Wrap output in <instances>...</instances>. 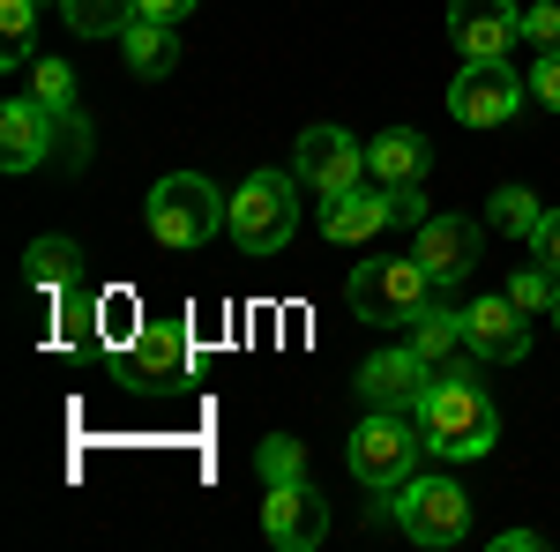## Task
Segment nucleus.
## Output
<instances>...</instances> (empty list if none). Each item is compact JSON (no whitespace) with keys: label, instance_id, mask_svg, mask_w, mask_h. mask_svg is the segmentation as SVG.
Returning <instances> with one entry per match:
<instances>
[{"label":"nucleus","instance_id":"412c9836","mask_svg":"<svg viewBox=\"0 0 560 552\" xmlns=\"http://www.w3.org/2000/svg\"><path fill=\"white\" fill-rule=\"evenodd\" d=\"M75 269H83V247L75 239H31V255H23V277L52 298L75 292Z\"/></svg>","mask_w":560,"mask_h":552},{"label":"nucleus","instance_id":"6e6552de","mask_svg":"<svg viewBox=\"0 0 560 552\" xmlns=\"http://www.w3.org/2000/svg\"><path fill=\"white\" fill-rule=\"evenodd\" d=\"M448 38L464 60H509V45L523 38L516 0H448Z\"/></svg>","mask_w":560,"mask_h":552},{"label":"nucleus","instance_id":"c85d7f7f","mask_svg":"<svg viewBox=\"0 0 560 552\" xmlns=\"http://www.w3.org/2000/svg\"><path fill=\"white\" fill-rule=\"evenodd\" d=\"M530 97H538L546 113H560V45H553V52H538V68H530Z\"/></svg>","mask_w":560,"mask_h":552},{"label":"nucleus","instance_id":"423d86ee","mask_svg":"<svg viewBox=\"0 0 560 552\" xmlns=\"http://www.w3.org/2000/svg\"><path fill=\"white\" fill-rule=\"evenodd\" d=\"M396 522L411 545H464L471 538V501L456 478H411L404 501H396Z\"/></svg>","mask_w":560,"mask_h":552},{"label":"nucleus","instance_id":"0eeeda50","mask_svg":"<svg viewBox=\"0 0 560 552\" xmlns=\"http://www.w3.org/2000/svg\"><path fill=\"white\" fill-rule=\"evenodd\" d=\"M523 75L509 60H464V75L448 83V113L464 120V128H509L523 105Z\"/></svg>","mask_w":560,"mask_h":552},{"label":"nucleus","instance_id":"5701e85b","mask_svg":"<svg viewBox=\"0 0 560 552\" xmlns=\"http://www.w3.org/2000/svg\"><path fill=\"white\" fill-rule=\"evenodd\" d=\"M486 224H493V232H509V239H538L546 210H538V195H530V187H501V195L486 202Z\"/></svg>","mask_w":560,"mask_h":552},{"label":"nucleus","instance_id":"f8f14e48","mask_svg":"<svg viewBox=\"0 0 560 552\" xmlns=\"http://www.w3.org/2000/svg\"><path fill=\"white\" fill-rule=\"evenodd\" d=\"M411 255L427 261L433 284H464L478 269V224H464V216H427L419 239H411Z\"/></svg>","mask_w":560,"mask_h":552},{"label":"nucleus","instance_id":"c756f323","mask_svg":"<svg viewBox=\"0 0 560 552\" xmlns=\"http://www.w3.org/2000/svg\"><path fill=\"white\" fill-rule=\"evenodd\" d=\"M388 210H396V224L419 232V224H427V195H419V187H388Z\"/></svg>","mask_w":560,"mask_h":552},{"label":"nucleus","instance_id":"aec40b11","mask_svg":"<svg viewBox=\"0 0 560 552\" xmlns=\"http://www.w3.org/2000/svg\"><path fill=\"white\" fill-rule=\"evenodd\" d=\"M31 97H38L45 113L68 128V142H75V157H83V113H75V68L68 60H38L31 68Z\"/></svg>","mask_w":560,"mask_h":552},{"label":"nucleus","instance_id":"6ab92c4d","mask_svg":"<svg viewBox=\"0 0 560 552\" xmlns=\"http://www.w3.org/2000/svg\"><path fill=\"white\" fill-rule=\"evenodd\" d=\"M120 60H128V75H142V83H165V75L179 68L173 23H150V15H135L128 31H120Z\"/></svg>","mask_w":560,"mask_h":552},{"label":"nucleus","instance_id":"72a5a7b5","mask_svg":"<svg viewBox=\"0 0 560 552\" xmlns=\"http://www.w3.org/2000/svg\"><path fill=\"white\" fill-rule=\"evenodd\" d=\"M553 321H560V306H553Z\"/></svg>","mask_w":560,"mask_h":552},{"label":"nucleus","instance_id":"4be33fe9","mask_svg":"<svg viewBox=\"0 0 560 552\" xmlns=\"http://www.w3.org/2000/svg\"><path fill=\"white\" fill-rule=\"evenodd\" d=\"M135 15H142V0H60V23L75 38H120Z\"/></svg>","mask_w":560,"mask_h":552},{"label":"nucleus","instance_id":"1a4fd4ad","mask_svg":"<svg viewBox=\"0 0 560 552\" xmlns=\"http://www.w3.org/2000/svg\"><path fill=\"white\" fill-rule=\"evenodd\" d=\"M261 538L284 552H314L329 538V501L314 493V485H269V501H261Z\"/></svg>","mask_w":560,"mask_h":552},{"label":"nucleus","instance_id":"f257e3e1","mask_svg":"<svg viewBox=\"0 0 560 552\" xmlns=\"http://www.w3.org/2000/svg\"><path fill=\"white\" fill-rule=\"evenodd\" d=\"M411 425L427 433V456H441V463H478L501 441V411L471 374H433L411 403Z\"/></svg>","mask_w":560,"mask_h":552},{"label":"nucleus","instance_id":"a878e982","mask_svg":"<svg viewBox=\"0 0 560 552\" xmlns=\"http://www.w3.org/2000/svg\"><path fill=\"white\" fill-rule=\"evenodd\" d=\"M509 298H516L523 314H553V306H560V269H546V261H538V269H516Z\"/></svg>","mask_w":560,"mask_h":552},{"label":"nucleus","instance_id":"cd10ccee","mask_svg":"<svg viewBox=\"0 0 560 552\" xmlns=\"http://www.w3.org/2000/svg\"><path fill=\"white\" fill-rule=\"evenodd\" d=\"M523 45H538V52H553V45H560V0L523 8Z\"/></svg>","mask_w":560,"mask_h":552},{"label":"nucleus","instance_id":"dca6fc26","mask_svg":"<svg viewBox=\"0 0 560 552\" xmlns=\"http://www.w3.org/2000/svg\"><path fill=\"white\" fill-rule=\"evenodd\" d=\"M52 134H60V120L45 113L38 97H15V105L0 113V172H31V165H45Z\"/></svg>","mask_w":560,"mask_h":552},{"label":"nucleus","instance_id":"ddd939ff","mask_svg":"<svg viewBox=\"0 0 560 552\" xmlns=\"http://www.w3.org/2000/svg\"><path fill=\"white\" fill-rule=\"evenodd\" d=\"M427 381H433V374H427V359H419L411 343H404V351H374V359L359 366V396L382 403V411H411Z\"/></svg>","mask_w":560,"mask_h":552},{"label":"nucleus","instance_id":"bb28decb","mask_svg":"<svg viewBox=\"0 0 560 552\" xmlns=\"http://www.w3.org/2000/svg\"><path fill=\"white\" fill-rule=\"evenodd\" d=\"M31 23H38V0H0V38H8V68H23L31 60Z\"/></svg>","mask_w":560,"mask_h":552},{"label":"nucleus","instance_id":"9b49d317","mask_svg":"<svg viewBox=\"0 0 560 552\" xmlns=\"http://www.w3.org/2000/svg\"><path fill=\"white\" fill-rule=\"evenodd\" d=\"M464 337H471L478 359H493V366H516L523 351H530V314H523L509 292L471 298V306H464Z\"/></svg>","mask_w":560,"mask_h":552},{"label":"nucleus","instance_id":"2f4dec72","mask_svg":"<svg viewBox=\"0 0 560 552\" xmlns=\"http://www.w3.org/2000/svg\"><path fill=\"white\" fill-rule=\"evenodd\" d=\"M142 15L150 23H179V15H195V0H142Z\"/></svg>","mask_w":560,"mask_h":552},{"label":"nucleus","instance_id":"4468645a","mask_svg":"<svg viewBox=\"0 0 560 552\" xmlns=\"http://www.w3.org/2000/svg\"><path fill=\"white\" fill-rule=\"evenodd\" d=\"M396 210H388V187H351V195H329L322 202V232L337 239V247H366V239H382Z\"/></svg>","mask_w":560,"mask_h":552},{"label":"nucleus","instance_id":"f3484780","mask_svg":"<svg viewBox=\"0 0 560 552\" xmlns=\"http://www.w3.org/2000/svg\"><path fill=\"white\" fill-rule=\"evenodd\" d=\"M179 374H187V321H142L128 359V388H158V381H179Z\"/></svg>","mask_w":560,"mask_h":552},{"label":"nucleus","instance_id":"393cba45","mask_svg":"<svg viewBox=\"0 0 560 552\" xmlns=\"http://www.w3.org/2000/svg\"><path fill=\"white\" fill-rule=\"evenodd\" d=\"M255 470H261V485H300L306 478V448L292 441V433H269L255 448Z\"/></svg>","mask_w":560,"mask_h":552},{"label":"nucleus","instance_id":"7c9ffc66","mask_svg":"<svg viewBox=\"0 0 560 552\" xmlns=\"http://www.w3.org/2000/svg\"><path fill=\"white\" fill-rule=\"evenodd\" d=\"M530 247H538L546 269H560V210H546V224H538V239H530Z\"/></svg>","mask_w":560,"mask_h":552},{"label":"nucleus","instance_id":"2eb2a0df","mask_svg":"<svg viewBox=\"0 0 560 552\" xmlns=\"http://www.w3.org/2000/svg\"><path fill=\"white\" fill-rule=\"evenodd\" d=\"M411 351L427 359V374H471V337H464V314L448 306H419L411 314Z\"/></svg>","mask_w":560,"mask_h":552},{"label":"nucleus","instance_id":"f03ea898","mask_svg":"<svg viewBox=\"0 0 560 552\" xmlns=\"http://www.w3.org/2000/svg\"><path fill=\"white\" fill-rule=\"evenodd\" d=\"M419 456H427V433L411 425V411H382V403L351 425V441H345L351 478L374 485V493H404L419 478Z\"/></svg>","mask_w":560,"mask_h":552},{"label":"nucleus","instance_id":"7ed1b4c3","mask_svg":"<svg viewBox=\"0 0 560 552\" xmlns=\"http://www.w3.org/2000/svg\"><path fill=\"white\" fill-rule=\"evenodd\" d=\"M224 216H232V202L217 195L202 172H173V179H158L150 187V239L158 247H210L217 232H224Z\"/></svg>","mask_w":560,"mask_h":552},{"label":"nucleus","instance_id":"473e14b6","mask_svg":"<svg viewBox=\"0 0 560 552\" xmlns=\"http://www.w3.org/2000/svg\"><path fill=\"white\" fill-rule=\"evenodd\" d=\"M538 545H546L538 530H501V538H493V552H538Z\"/></svg>","mask_w":560,"mask_h":552},{"label":"nucleus","instance_id":"39448f33","mask_svg":"<svg viewBox=\"0 0 560 552\" xmlns=\"http://www.w3.org/2000/svg\"><path fill=\"white\" fill-rule=\"evenodd\" d=\"M433 292H441V284L427 277L419 255H382V261H359V269H351V314L374 321V329L411 321L419 306H433Z\"/></svg>","mask_w":560,"mask_h":552},{"label":"nucleus","instance_id":"9d476101","mask_svg":"<svg viewBox=\"0 0 560 552\" xmlns=\"http://www.w3.org/2000/svg\"><path fill=\"white\" fill-rule=\"evenodd\" d=\"M300 179L322 195V202H329V195H351V187L366 179V150H359L345 128H329V120H322V128L300 134Z\"/></svg>","mask_w":560,"mask_h":552},{"label":"nucleus","instance_id":"a211bd4d","mask_svg":"<svg viewBox=\"0 0 560 552\" xmlns=\"http://www.w3.org/2000/svg\"><path fill=\"white\" fill-rule=\"evenodd\" d=\"M366 172L382 179V187H427L433 172V142L419 128H388L366 142Z\"/></svg>","mask_w":560,"mask_h":552},{"label":"nucleus","instance_id":"b1692460","mask_svg":"<svg viewBox=\"0 0 560 552\" xmlns=\"http://www.w3.org/2000/svg\"><path fill=\"white\" fill-rule=\"evenodd\" d=\"M135 337H142V306H135L128 284H113V292L97 298V343H113V351L128 343L135 351Z\"/></svg>","mask_w":560,"mask_h":552},{"label":"nucleus","instance_id":"20e7f679","mask_svg":"<svg viewBox=\"0 0 560 552\" xmlns=\"http://www.w3.org/2000/svg\"><path fill=\"white\" fill-rule=\"evenodd\" d=\"M300 187L284 179V172H255L240 195H232V216H224V232H232V247L240 255H284L292 247V232H300V202H292Z\"/></svg>","mask_w":560,"mask_h":552}]
</instances>
